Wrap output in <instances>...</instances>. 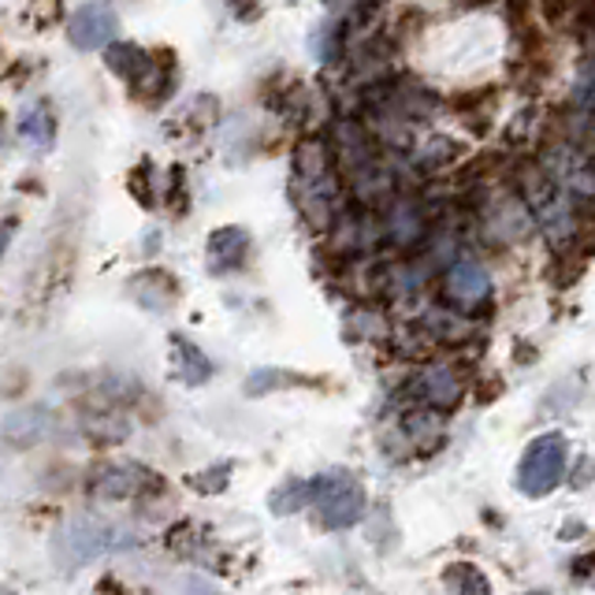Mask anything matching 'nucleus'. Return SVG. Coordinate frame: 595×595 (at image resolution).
<instances>
[{"label": "nucleus", "instance_id": "1", "mask_svg": "<svg viewBox=\"0 0 595 595\" xmlns=\"http://www.w3.org/2000/svg\"><path fill=\"white\" fill-rule=\"evenodd\" d=\"M139 543V536L123 525H112L104 517H79V521H67L53 540V559L64 570H79V565L101 559V554L126 551Z\"/></svg>", "mask_w": 595, "mask_h": 595}, {"label": "nucleus", "instance_id": "2", "mask_svg": "<svg viewBox=\"0 0 595 595\" xmlns=\"http://www.w3.org/2000/svg\"><path fill=\"white\" fill-rule=\"evenodd\" d=\"M365 484L350 470H331L309 481V506L320 510L324 529H350L365 514Z\"/></svg>", "mask_w": 595, "mask_h": 595}, {"label": "nucleus", "instance_id": "3", "mask_svg": "<svg viewBox=\"0 0 595 595\" xmlns=\"http://www.w3.org/2000/svg\"><path fill=\"white\" fill-rule=\"evenodd\" d=\"M565 462H570V443H565V436L548 432L532 439L521 465H517V487H521L529 499H543V495H551L554 487L562 484Z\"/></svg>", "mask_w": 595, "mask_h": 595}, {"label": "nucleus", "instance_id": "4", "mask_svg": "<svg viewBox=\"0 0 595 595\" xmlns=\"http://www.w3.org/2000/svg\"><path fill=\"white\" fill-rule=\"evenodd\" d=\"M120 31V19L109 4H82L79 12L71 15V23H67V37H71L75 48H86V53H93V48H104Z\"/></svg>", "mask_w": 595, "mask_h": 595}, {"label": "nucleus", "instance_id": "5", "mask_svg": "<svg viewBox=\"0 0 595 595\" xmlns=\"http://www.w3.org/2000/svg\"><path fill=\"white\" fill-rule=\"evenodd\" d=\"M150 484H157V476L145 473L142 465H104L93 481V495H101V499H134Z\"/></svg>", "mask_w": 595, "mask_h": 595}, {"label": "nucleus", "instance_id": "6", "mask_svg": "<svg viewBox=\"0 0 595 595\" xmlns=\"http://www.w3.org/2000/svg\"><path fill=\"white\" fill-rule=\"evenodd\" d=\"M250 253V235L242 228H220L209 235V272L212 276H231L242 268Z\"/></svg>", "mask_w": 595, "mask_h": 595}, {"label": "nucleus", "instance_id": "7", "mask_svg": "<svg viewBox=\"0 0 595 595\" xmlns=\"http://www.w3.org/2000/svg\"><path fill=\"white\" fill-rule=\"evenodd\" d=\"M487 295H492V279H487L481 265L462 261V265L447 272V298L458 301L462 309H476L481 301H487Z\"/></svg>", "mask_w": 595, "mask_h": 595}, {"label": "nucleus", "instance_id": "8", "mask_svg": "<svg viewBox=\"0 0 595 595\" xmlns=\"http://www.w3.org/2000/svg\"><path fill=\"white\" fill-rule=\"evenodd\" d=\"M172 357H175V376H179L187 387H201L205 379L212 376V361H209V354L194 346L190 339L175 335V339H172Z\"/></svg>", "mask_w": 595, "mask_h": 595}, {"label": "nucleus", "instance_id": "9", "mask_svg": "<svg viewBox=\"0 0 595 595\" xmlns=\"http://www.w3.org/2000/svg\"><path fill=\"white\" fill-rule=\"evenodd\" d=\"M19 139H23L26 150H53V139H56V120L53 112H48L45 101H37L34 109L23 112V123H19Z\"/></svg>", "mask_w": 595, "mask_h": 595}, {"label": "nucleus", "instance_id": "10", "mask_svg": "<svg viewBox=\"0 0 595 595\" xmlns=\"http://www.w3.org/2000/svg\"><path fill=\"white\" fill-rule=\"evenodd\" d=\"M109 67L120 75L123 82L139 86L145 75L153 71V56L145 53V48H139V45H112L109 48Z\"/></svg>", "mask_w": 595, "mask_h": 595}, {"label": "nucleus", "instance_id": "11", "mask_svg": "<svg viewBox=\"0 0 595 595\" xmlns=\"http://www.w3.org/2000/svg\"><path fill=\"white\" fill-rule=\"evenodd\" d=\"M131 295L139 298L145 309H157V313H164V309L175 301V283L164 276V272H145V276L131 279Z\"/></svg>", "mask_w": 595, "mask_h": 595}, {"label": "nucleus", "instance_id": "12", "mask_svg": "<svg viewBox=\"0 0 595 595\" xmlns=\"http://www.w3.org/2000/svg\"><path fill=\"white\" fill-rule=\"evenodd\" d=\"M462 395V384L454 379L451 368H428L425 373V398L439 409H451Z\"/></svg>", "mask_w": 595, "mask_h": 595}, {"label": "nucleus", "instance_id": "13", "mask_svg": "<svg viewBox=\"0 0 595 595\" xmlns=\"http://www.w3.org/2000/svg\"><path fill=\"white\" fill-rule=\"evenodd\" d=\"M301 506H309V481H290L272 495V510L276 514H295Z\"/></svg>", "mask_w": 595, "mask_h": 595}, {"label": "nucleus", "instance_id": "14", "mask_svg": "<svg viewBox=\"0 0 595 595\" xmlns=\"http://www.w3.org/2000/svg\"><path fill=\"white\" fill-rule=\"evenodd\" d=\"M447 588H454V592H487L492 584H487L484 573L473 570V565H451V570H447Z\"/></svg>", "mask_w": 595, "mask_h": 595}, {"label": "nucleus", "instance_id": "15", "mask_svg": "<svg viewBox=\"0 0 595 595\" xmlns=\"http://www.w3.org/2000/svg\"><path fill=\"white\" fill-rule=\"evenodd\" d=\"M4 246H8V231L0 228V253H4Z\"/></svg>", "mask_w": 595, "mask_h": 595}]
</instances>
